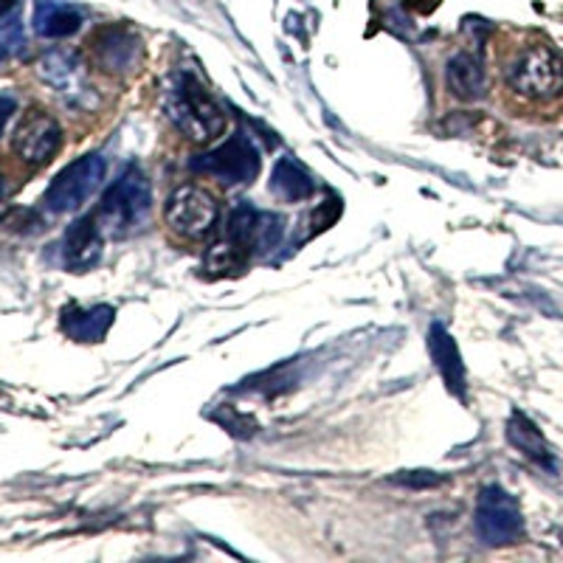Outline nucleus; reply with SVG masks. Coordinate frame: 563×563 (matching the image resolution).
Returning a JSON list of instances; mask_svg holds the SVG:
<instances>
[{"label":"nucleus","instance_id":"nucleus-18","mask_svg":"<svg viewBox=\"0 0 563 563\" xmlns=\"http://www.w3.org/2000/svg\"><path fill=\"white\" fill-rule=\"evenodd\" d=\"M271 192L288 203H296V200H308L316 192V184L308 169L299 167L290 155H285L276 161L274 175H271Z\"/></svg>","mask_w":563,"mask_h":563},{"label":"nucleus","instance_id":"nucleus-17","mask_svg":"<svg viewBox=\"0 0 563 563\" xmlns=\"http://www.w3.org/2000/svg\"><path fill=\"white\" fill-rule=\"evenodd\" d=\"M82 26V12L68 3H57V0H40L34 9V32L45 40H59L77 34Z\"/></svg>","mask_w":563,"mask_h":563},{"label":"nucleus","instance_id":"nucleus-4","mask_svg":"<svg viewBox=\"0 0 563 563\" xmlns=\"http://www.w3.org/2000/svg\"><path fill=\"white\" fill-rule=\"evenodd\" d=\"M220 218V206L214 195L195 184L178 186L164 206V223L173 234L184 240H203L214 231Z\"/></svg>","mask_w":563,"mask_h":563},{"label":"nucleus","instance_id":"nucleus-15","mask_svg":"<svg viewBox=\"0 0 563 563\" xmlns=\"http://www.w3.org/2000/svg\"><path fill=\"white\" fill-rule=\"evenodd\" d=\"M115 310L108 305H97V308H79V305H70L63 310V330L74 341H102L108 335V330L113 327Z\"/></svg>","mask_w":563,"mask_h":563},{"label":"nucleus","instance_id":"nucleus-9","mask_svg":"<svg viewBox=\"0 0 563 563\" xmlns=\"http://www.w3.org/2000/svg\"><path fill=\"white\" fill-rule=\"evenodd\" d=\"M282 218L260 211L249 203H240L229 218V240L245 251V254H265L274 251L282 240Z\"/></svg>","mask_w":563,"mask_h":563},{"label":"nucleus","instance_id":"nucleus-14","mask_svg":"<svg viewBox=\"0 0 563 563\" xmlns=\"http://www.w3.org/2000/svg\"><path fill=\"white\" fill-rule=\"evenodd\" d=\"M445 82H449V90L462 102H476V99L485 97L487 90V77H485V65L476 54L460 52L449 59L445 65Z\"/></svg>","mask_w":563,"mask_h":563},{"label":"nucleus","instance_id":"nucleus-23","mask_svg":"<svg viewBox=\"0 0 563 563\" xmlns=\"http://www.w3.org/2000/svg\"><path fill=\"white\" fill-rule=\"evenodd\" d=\"M14 9V0H0V18Z\"/></svg>","mask_w":563,"mask_h":563},{"label":"nucleus","instance_id":"nucleus-21","mask_svg":"<svg viewBox=\"0 0 563 563\" xmlns=\"http://www.w3.org/2000/svg\"><path fill=\"white\" fill-rule=\"evenodd\" d=\"M14 113H18V99L12 93H0V135H3L7 124L12 122Z\"/></svg>","mask_w":563,"mask_h":563},{"label":"nucleus","instance_id":"nucleus-22","mask_svg":"<svg viewBox=\"0 0 563 563\" xmlns=\"http://www.w3.org/2000/svg\"><path fill=\"white\" fill-rule=\"evenodd\" d=\"M395 482L397 485H406V487H426V485H437V482H440V476L420 471V474H411V476H397Z\"/></svg>","mask_w":563,"mask_h":563},{"label":"nucleus","instance_id":"nucleus-19","mask_svg":"<svg viewBox=\"0 0 563 563\" xmlns=\"http://www.w3.org/2000/svg\"><path fill=\"white\" fill-rule=\"evenodd\" d=\"M245 265H249V254H245L240 245H234L229 240V243H218L211 245L209 254H206L203 260V271L209 276H231V274H243Z\"/></svg>","mask_w":563,"mask_h":563},{"label":"nucleus","instance_id":"nucleus-3","mask_svg":"<svg viewBox=\"0 0 563 563\" xmlns=\"http://www.w3.org/2000/svg\"><path fill=\"white\" fill-rule=\"evenodd\" d=\"M507 85L532 102H550L563 90V59L544 43L527 45L507 68Z\"/></svg>","mask_w":563,"mask_h":563},{"label":"nucleus","instance_id":"nucleus-13","mask_svg":"<svg viewBox=\"0 0 563 563\" xmlns=\"http://www.w3.org/2000/svg\"><path fill=\"white\" fill-rule=\"evenodd\" d=\"M429 352L440 369L442 380L449 386L451 395L465 400V364H462L460 346L451 339V333L442 324H431L429 330Z\"/></svg>","mask_w":563,"mask_h":563},{"label":"nucleus","instance_id":"nucleus-1","mask_svg":"<svg viewBox=\"0 0 563 563\" xmlns=\"http://www.w3.org/2000/svg\"><path fill=\"white\" fill-rule=\"evenodd\" d=\"M164 110L169 122L192 141H214L229 128L223 108L209 97L206 85L189 70H180L167 82Z\"/></svg>","mask_w":563,"mask_h":563},{"label":"nucleus","instance_id":"nucleus-2","mask_svg":"<svg viewBox=\"0 0 563 563\" xmlns=\"http://www.w3.org/2000/svg\"><path fill=\"white\" fill-rule=\"evenodd\" d=\"M150 209H153V186H150L147 175L139 167H128L122 178L102 195L97 220L102 231L124 238L130 231L141 229V223H147Z\"/></svg>","mask_w":563,"mask_h":563},{"label":"nucleus","instance_id":"nucleus-10","mask_svg":"<svg viewBox=\"0 0 563 563\" xmlns=\"http://www.w3.org/2000/svg\"><path fill=\"white\" fill-rule=\"evenodd\" d=\"M144 43L139 34L128 26H104L90 37V54L93 63L108 74H128L139 65Z\"/></svg>","mask_w":563,"mask_h":563},{"label":"nucleus","instance_id":"nucleus-16","mask_svg":"<svg viewBox=\"0 0 563 563\" xmlns=\"http://www.w3.org/2000/svg\"><path fill=\"white\" fill-rule=\"evenodd\" d=\"M507 440H510L527 460L536 462V465L547 467V471H555L558 467L544 434H541L536 422L527 415H521V411H516V415L510 417V422H507Z\"/></svg>","mask_w":563,"mask_h":563},{"label":"nucleus","instance_id":"nucleus-6","mask_svg":"<svg viewBox=\"0 0 563 563\" xmlns=\"http://www.w3.org/2000/svg\"><path fill=\"white\" fill-rule=\"evenodd\" d=\"M104 169L108 167H104L102 155H82L79 161L68 164L45 189V211L68 214V211L79 209L99 189V184L104 180Z\"/></svg>","mask_w":563,"mask_h":563},{"label":"nucleus","instance_id":"nucleus-20","mask_svg":"<svg viewBox=\"0 0 563 563\" xmlns=\"http://www.w3.org/2000/svg\"><path fill=\"white\" fill-rule=\"evenodd\" d=\"M23 45H26V29H23V23L18 18L3 20L0 23V63H7L14 54L23 52Z\"/></svg>","mask_w":563,"mask_h":563},{"label":"nucleus","instance_id":"nucleus-5","mask_svg":"<svg viewBox=\"0 0 563 563\" xmlns=\"http://www.w3.org/2000/svg\"><path fill=\"white\" fill-rule=\"evenodd\" d=\"M476 532L487 547H505L519 541L525 532V516L512 493L501 485H487L476 501Z\"/></svg>","mask_w":563,"mask_h":563},{"label":"nucleus","instance_id":"nucleus-12","mask_svg":"<svg viewBox=\"0 0 563 563\" xmlns=\"http://www.w3.org/2000/svg\"><path fill=\"white\" fill-rule=\"evenodd\" d=\"M99 254H102V225L93 211L88 218H79L68 225L63 240V256L70 271H88L90 265L99 263Z\"/></svg>","mask_w":563,"mask_h":563},{"label":"nucleus","instance_id":"nucleus-7","mask_svg":"<svg viewBox=\"0 0 563 563\" xmlns=\"http://www.w3.org/2000/svg\"><path fill=\"white\" fill-rule=\"evenodd\" d=\"M192 169L225 186H245L260 175V153L245 135H231L211 153L198 155L192 161Z\"/></svg>","mask_w":563,"mask_h":563},{"label":"nucleus","instance_id":"nucleus-11","mask_svg":"<svg viewBox=\"0 0 563 563\" xmlns=\"http://www.w3.org/2000/svg\"><path fill=\"white\" fill-rule=\"evenodd\" d=\"M37 74L45 85H52L70 104H85L90 99L88 70L74 52L45 54L37 63Z\"/></svg>","mask_w":563,"mask_h":563},{"label":"nucleus","instance_id":"nucleus-24","mask_svg":"<svg viewBox=\"0 0 563 563\" xmlns=\"http://www.w3.org/2000/svg\"><path fill=\"white\" fill-rule=\"evenodd\" d=\"M3 195H7V186H3V175H0V200H3Z\"/></svg>","mask_w":563,"mask_h":563},{"label":"nucleus","instance_id":"nucleus-8","mask_svg":"<svg viewBox=\"0 0 563 563\" xmlns=\"http://www.w3.org/2000/svg\"><path fill=\"white\" fill-rule=\"evenodd\" d=\"M59 147H63V128L54 115L43 113V110H32L12 135L14 155L32 167L48 164L59 153Z\"/></svg>","mask_w":563,"mask_h":563}]
</instances>
